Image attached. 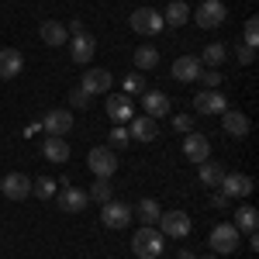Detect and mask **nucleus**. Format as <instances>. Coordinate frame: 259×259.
I'll return each mask as SVG.
<instances>
[{"label": "nucleus", "instance_id": "f257e3e1", "mask_svg": "<svg viewBox=\"0 0 259 259\" xmlns=\"http://www.w3.org/2000/svg\"><path fill=\"white\" fill-rule=\"evenodd\" d=\"M162 232H156V225H142L132 235V252L139 259H159L162 256Z\"/></svg>", "mask_w": 259, "mask_h": 259}, {"label": "nucleus", "instance_id": "f03ea898", "mask_svg": "<svg viewBox=\"0 0 259 259\" xmlns=\"http://www.w3.org/2000/svg\"><path fill=\"white\" fill-rule=\"evenodd\" d=\"M87 166H90V173H94V177L111 180L114 173H118V156H114V149L97 145V149H90V152H87Z\"/></svg>", "mask_w": 259, "mask_h": 259}, {"label": "nucleus", "instance_id": "7ed1b4c3", "mask_svg": "<svg viewBox=\"0 0 259 259\" xmlns=\"http://www.w3.org/2000/svg\"><path fill=\"white\" fill-rule=\"evenodd\" d=\"M239 239H242V232L235 228V225H214L211 235H207L214 256H228V252H235V249H239Z\"/></svg>", "mask_w": 259, "mask_h": 259}, {"label": "nucleus", "instance_id": "20e7f679", "mask_svg": "<svg viewBox=\"0 0 259 259\" xmlns=\"http://www.w3.org/2000/svg\"><path fill=\"white\" fill-rule=\"evenodd\" d=\"M128 24H132L135 35H159L162 28H166V21H162V14L156 7H139V11H132Z\"/></svg>", "mask_w": 259, "mask_h": 259}, {"label": "nucleus", "instance_id": "39448f33", "mask_svg": "<svg viewBox=\"0 0 259 259\" xmlns=\"http://www.w3.org/2000/svg\"><path fill=\"white\" fill-rule=\"evenodd\" d=\"M159 228H162V239H187L194 221L187 211H162L159 214Z\"/></svg>", "mask_w": 259, "mask_h": 259}, {"label": "nucleus", "instance_id": "423d86ee", "mask_svg": "<svg viewBox=\"0 0 259 259\" xmlns=\"http://www.w3.org/2000/svg\"><path fill=\"white\" fill-rule=\"evenodd\" d=\"M135 218V214H132V207H128V204H121V200H107V204H100V221H104V228H114V232H118V228H128V221Z\"/></svg>", "mask_w": 259, "mask_h": 259}, {"label": "nucleus", "instance_id": "0eeeda50", "mask_svg": "<svg viewBox=\"0 0 259 259\" xmlns=\"http://www.w3.org/2000/svg\"><path fill=\"white\" fill-rule=\"evenodd\" d=\"M218 190L228 200H239V197H249V194L256 190V183H252V177H249V173H225Z\"/></svg>", "mask_w": 259, "mask_h": 259}, {"label": "nucleus", "instance_id": "6e6552de", "mask_svg": "<svg viewBox=\"0 0 259 259\" xmlns=\"http://www.w3.org/2000/svg\"><path fill=\"white\" fill-rule=\"evenodd\" d=\"M56 204H59V211H62V214H80V211H87L90 197H87V190L73 187V183H66L59 194H56Z\"/></svg>", "mask_w": 259, "mask_h": 259}, {"label": "nucleus", "instance_id": "1a4fd4ad", "mask_svg": "<svg viewBox=\"0 0 259 259\" xmlns=\"http://www.w3.org/2000/svg\"><path fill=\"white\" fill-rule=\"evenodd\" d=\"M38 124H41V132L66 139V135L73 132V111H66V107H52V111H49V114H45Z\"/></svg>", "mask_w": 259, "mask_h": 259}, {"label": "nucleus", "instance_id": "9d476101", "mask_svg": "<svg viewBox=\"0 0 259 259\" xmlns=\"http://www.w3.org/2000/svg\"><path fill=\"white\" fill-rule=\"evenodd\" d=\"M225 18H228V7L221 0H204L197 11H194V21H197L200 28H221Z\"/></svg>", "mask_w": 259, "mask_h": 259}, {"label": "nucleus", "instance_id": "9b49d317", "mask_svg": "<svg viewBox=\"0 0 259 259\" xmlns=\"http://www.w3.org/2000/svg\"><path fill=\"white\" fill-rule=\"evenodd\" d=\"M183 159H190V162H204V159H211V142H207V135H200V132H187L183 135Z\"/></svg>", "mask_w": 259, "mask_h": 259}, {"label": "nucleus", "instance_id": "f8f14e48", "mask_svg": "<svg viewBox=\"0 0 259 259\" xmlns=\"http://www.w3.org/2000/svg\"><path fill=\"white\" fill-rule=\"evenodd\" d=\"M0 194L7 200H24L31 197V180L24 177V173H7V177L0 180Z\"/></svg>", "mask_w": 259, "mask_h": 259}, {"label": "nucleus", "instance_id": "ddd939ff", "mask_svg": "<svg viewBox=\"0 0 259 259\" xmlns=\"http://www.w3.org/2000/svg\"><path fill=\"white\" fill-rule=\"evenodd\" d=\"M225 107H228V100H225V94H221V90H200L197 97H194V111H197V114H204V118L221 114Z\"/></svg>", "mask_w": 259, "mask_h": 259}, {"label": "nucleus", "instance_id": "4468645a", "mask_svg": "<svg viewBox=\"0 0 259 259\" xmlns=\"http://www.w3.org/2000/svg\"><path fill=\"white\" fill-rule=\"evenodd\" d=\"M142 107H145V118H156V121L173 111V104H169V97L162 90H145L142 94Z\"/></svg>", "mask_w": 259, "mask_h": 259}, {"label": "nucleus", "instance_id": "2eb2a0df", "mask_svg": "<svg viewBox=\"0 0 259 259\" xmlns=\"http://www.w3.org/2000/svg\"><path fill=\"white\" fill-rule=\"evenodd\" d=\"M80 90H87L90 97L107 94V90H111V73H107V69H87L80 76Z\"/></svg>", "mask_w": 259, "mask_h": 259}, {"label": "nucleus", "instance_id": "dca6fc26", "mask_svg": "<svg viewBox=\"0 0 259 259\" xmlns=\"http://www.w3.org/2000/svg\"><path fill=\"white\" fill-rule=\"evenodd\" d=\"M73 62L76 66H87V62L94 59V52H97V38L90 35V31H80V35H73Z\"/></svg>", "mask_w": 259, "mask_h": 259}, {"label": "nucleus", "instance_id": "f3484780", "mask_svg": "<svg viewBox=\"0 0 259 259\" xmlns=\"http://www.w3.org/2000/svg\"><path fill=\"white\" fill-rule=\"evenodd\" d=\"M156 135H159V124H156V118H132L128 121V139L135 142H156Z\"/></svg>", "mask_w": 259, "mask_h": 259}, {"label": "nucleus", "instance_id": "a211bd4d", "mask_svg": "<svg viewBox=\"0 0 259 259\" xmlns=\"http://www.w3.org/2000/svg\"><path fill=\"white\" fill-rule=\"evenodd\" d=\"M24 69V56L18 49H0V80H18Z\"/></svg>", "mask_w": 259, "mask_h": 259}, {"label": "nucleus", "instance_id": "6ab92c4d", "mask_svg": "<svg viewBox=\"0 0 259 259\" xmlns=\"http://www.w3.org/2000/svg\"><path fill=\"white\" fill-rule=\"evenodd\" d=\"M221 128H225L232 139H245V135H249V118H245L242 111L225 107V111H221Z\"/></svg>", "mask_w": 259, "mask_h": 259}, {"label": "nucleus", "instance_id": "aec40b11", "mask_svg": "<svg viewBox=\"0 0 259 259\" xmlns=\"http://www.w3.org/2000/svg\"><path fill=\"white\" fill-rule=\"evenodd\" d=\"M200 59L197 56H180L177 62H173V80H180V83H194L200 76Z\"/></svg>", "mask_w": 259, "mask_h": 259}, {"label": "nucleus", "instance_id": "412c9836", "mask_svg": "<svg viewBox=\"0 0 259 259\" xmlns=\"http://www.w3.org/2000/svg\"><path fill=\"white\" fill-rule=\"evenodd\" d=\"M132 97H124V94H114V97H107V118L114 121V124H128L132 121Z\"/></svg>", "mask_w": 259, "mask_h": 259}, {"label": "nucleus", "instance_id": "4be33fe9", "mask_svg": "<svg viewBox=\"0 0 259 259\" xmlns=\"http://www.w3.org/2000/svg\"><path fill=\"white\" fill-rule=\"evenodd\" d=\"M38 38L45 41V45H66L69 41V31H66V24L62 21H41V28H38Z\"/></svg>", "mask_w": 259, "mask_h": 259}, {"label": "nucleus", "instance_id": "5701e85b", "mask_svg": "<svg viewBox=\"0 0 259 259\" xmlns=\"http://www.w3.org/2000/svg\"><path fill=\"white\" fill-rule=\"evenodd\" d=\"M41 156L49 162H66L69 159V142L59 139V135H49V139L41 142Z\"/></svg>", "mask_w": 259, "mask_h": 259}, {"label": "nucleus", "instance_id": "b1692460", "mask_svg": "<svg viewBox=\"0 0 259 259\" xmlns=\"http://www.w3.org/2000/svg\"><path fill=\"white\" fill-rule=\"evenodd\" d=\"M135 218H142V225H156L162 214V207H159V200L156 197H142L139 204H135V211H132Z\"/></svg>", "mask_w": 259, "mask_h": 259}, {"label": "nucleus", "instance_id": "393cba45", "mask_svg": "<svg viewBox=\"0 0 259 259\" xmlns=\"http://www.w3.org/2000/svg\"><path fill=\"white\" fill-rule=\"evenodd\" d=\"M197 177H200V183H204V187L218 190V187H221V177H225V169H221L214 159H204V162L197 166Z\"/></svg>", "mask_w": 259, "mask_h": 259}, {"label": "nucleus", "instance_id": "a878e982", "mask_svg": "<svg viewBox=\"0 0 259 259\" xmlns=\"http://www.w3.org/2000/svg\"><path fill=\"white\" fill-rule=\"evenodd\" d=\"M232 225H235L239 232L249 235V232H256V228H259V211L252 207V204H242L239 211H235V221H232Z\"/></svg>", "mask_w": 259, "mask_h": 259}, {"label": "nucleus", "instance_id": "bb28decb", "mask_svg": "<svg viewBox=\"0 0 259 259\" xmlns=\"http://www.w3.org/2000/svg\"><path fill=\"white\" fill-rule=\"evenodd\" d=\"M132 59H135V69H139V73L156 69V66H159V49H156V45H139Z\"/></svg>", "mask_w": 259, "mask_h": 259}, {"label": "nucleus", "instance_id": "cd10ccee", "mask_svg": "<svg viewBox=\"0 0 259 259\" xmlns=\"http://www.w3.org/2000/svg\"><path fill=\"white\" fill-rule=\"evenodd\" d=\"M225 56H228V49H225L221 41H211V45H204V52H200L197 59H200V66H207V69H218L221 62H225Z\"/></svg>", "mask_w": 259, "mask_h": 259}, {"label": "nucleus", "instance_id": "c85d7f7f", "mask_svg": "<svg viewBox=\"0 0 259 259\" xmlns=\"http://www.w3.org/2000/svg\"><path fill=\"white\" fill-rule=\"evenodd\" d=\"M162 21H166L169 28H183V24L190 21V7H187L183 0H173V4L166 7V14H162Z\"/></svg>", "mask_w": 259, "mask_h": 259}, {"label": "nucleus", "instance_id": "c756f323", "mask_svg": "<svg viewBox=\"0 0 259 259\" xmlns=\"http://www.w3.org/2000/svg\"><path fill=\"white\" fill-rule=\"evenodd\" d=\"M87 197H90V200H97V204H107V200L114 197V187H111V180L97 177L94 183H90V190H87Z\"/></svg>", "mask_w": 259, "mask_h": 259}, {"label": "nucleus", "instance_id": "7c9ffc66", "mask_svg": "<svg viewBox=\"0 0 259 259\" xmlns=\"http://www.w3.org/2000/svg\"><path fill=\"white\" fill-rule=\"evenodd\" d=\"M145 90H149V80H145V76H142L139 69H135V73H128V76H124V97H142V94H145Z\"/></svg>", "mask_w": 259, "mask_h": 259}, {"label": "nucleus", "instance_id": "2f4dec72", "mask_svg": "<svg viewBox=\"0 0 259 259\" xmlns=\"http://www.w3.org/2000/svg\"><path fill=\"white\" fill-rule=\"evenodd\" d=\"M56 187H59V183H56V180H49V177H41V180H31V194H35V197H52V194H56Z\"/></svg>", "mask_w": 259, "mask_h": 259}, {"label": "nucleus", "instance_id": "473e14b6", "mask_svg": "<svg viewBox=\"0 0 259 259\" xmlns=\"http://www.w3.org/2000/svg\"><path fill=\"white\" fill-rule=\"evenodd\" d=\"M242 45H249V49H256V45H259V18L245 21V28H242Z\"/></svg>", "mask_w": 259, "mask_h": 259}, {"label": "nucleus", "instance_id": "72a5a7b5", "mask_svg": "<svg viewBox=\"0 0 259 259\" xmlns=\"http://www.w3.org/2000/svg\"><path fill=\"white\" fill-rule=\"evenodd\" d=\"M200 83H204V90H218L221 87V80H225V76H221L218 69H200V76H197Z\"/></svg>", "mask_w": 259, "mask_h": 259}, {"label": "nucleus", "instance_id": "f704fd0d", "mask_svg": "<svg viewBox=\"0 0 259 259\" xmlns=\"http://www.w3.org/2000/svg\"><path fill=\"white\" fill-rule=\"evenodd\" d=\"M90 94H87V90H80V87H73V90H69V104H73V107H76V111H83V107H90Z\"/></svg>", "mask_w": 259, "mask_h": 259}, {"label": "nucleus", "instance_id": "c9c22d12", "mask_svg": "<svg viewBox=\"0 0 259 259\" xmlns=\"http://www.w3.org/2000/svg\"><path fill=\"white\" fill-rule=\"evenodd\" d=\"M173 128H177L180 135L194 132V114H177V118H173Z\"/></svg>", "mask_w": 259, "mask_h": 259}, {"label": "nucleus", "instance_id": "e433bc0d", "mask_svg": "<svg viewBox=\"0 0 259 259\" xmlns=\"http://www.w3.org/2000/svg\"><path fill=\"white\" fill-rule=\"evenodd\" d=\"M111 145H128V128L124 124H114L111 128Z\"/></svg>", "mask_w": 259, "mask_h": 259}, {"label": "nucleus", "instance_id": "4c0bfd02", "mask_svg": "<svg viewBox=\"0 0 259 259\" xmlns=\"http://www.w3.org/2000/svg\"><path fill=\"white\" fill-rule=\"evenodd\" d=\"M249 62H256V49H249V45H239V66H249Z\"/></svg>", "mask_w": 259, "mask_h": 259}, {"label": "nucleus", "instance_id": "58836bf2", "mask_svg": "<svg viewBox=\"0 0 259 259\" xmlns=\"http://www.w3.org/2000/svg\"><path fill=\"white\" fill-rule=\"evenodd\" d=\"M228 204H232V200L225 197V194H221V190H211V207H218V211H225V207H228Z\"/></svg>", "mask_w": 259, "mask_h": 259}, {"label": "nucleus", "instance_id": "ea45409f", "mask_svg": "<svg viewBox=\"0 0 259 259\" xmlns=\"http://www.w3.org/2000/svg\"><path fill=\"white\" fill-rule=\"evenodd\" d=\"M66 31H69V35H80V31H83V21L73 18V24H66Z\"/></svg>", "mask_w": 259, "mask_h": 259}, {"label": "nucleus", "instance_id": "a19ab883", "mask_svg": "<svg viewBox=\"0 0 259 259\" xmlns=\"http://www.w3.org/2000/svg\"><path fill=\"white\" fill-rule=\"evenodd\" d=\"M249 249H252V252L259 249V235H256V232H249Z\"/></svg>", "mask_w": 259, "mask_h": 259}, {"label": "nucleus", "instance_id": "79ce46f5", "mask_svg": "<svg viewBox=\"0 0 259 259\" xmlns=\"http://www.w3.org/2000/svg\"><path fill=\"white\" fill-rule=\"evenodd\" d=\"M177 259H197V256H194V252H190V249H183V252H180Z\"/></svg>", "mask_w": 259, "mask_h": 259}, {"label": "nucleus", "instance_id": "37998d69", "mask_svg": "<svg viewBox=\"0 0 259 259\" xmlns=\"http://www.w3.org/2000/svg\"><path fill=\"white\" fill-rule=\"evenodd\" d=\"M200 259H218V256H200Z\"/></svg>", "mask_w": 259, "mask_h": 259}]
</instances>
